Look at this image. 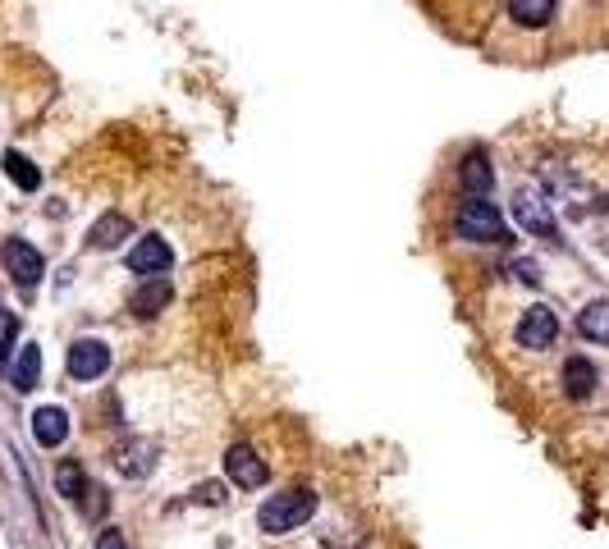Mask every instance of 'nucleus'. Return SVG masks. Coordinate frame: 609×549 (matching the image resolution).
<instances>
[{"label": "nucleus", "mask_w": 609, "mask_h": 549, "mask_svg": "<svg viewBox=\"0 0 609 549\" xmlns=\"http://www.w3.org/2000/svg\"><path fill=\"white\" fill-rule=\"evenodd\" d=\"M312 517H316V495L298 485V490H284V495H271L266 504H261L257 527L266 531V536H284V531L307 527Z\"/></svg>", "instance_id": "1"}, {"label": "nucleus", "mask_w": 609, "mask_h": 549, "mask_svg": "<svg viewBox=\"0 0 609 549\" xmlns=\"http://www.w3.org/2000/svg\"><path fill=\"white\" fill-rule=\"evenodd\" d=\"M454 229H458V238H468V243H513L500 206L486 202V197H472V202L458 206Z\"/></svg>", "instance_id": "2"}, {"label": "nucleus", "mask_w": 609, "mask_h": 549, "mask_svg": "<svg viewBox=\"0 0 609 549\" xmlns=\"http://www.w3.org/2000/svg\"><path fill=\"white\" fill-rule=\"evenodd\" d=\"M0 266L10 270V280L19 284V289H37V280L46 275L42 252H37L33 243H23V238H5V243H0Z\"/></svg>", "instance_id": "3"}, {"label": "nucleus", "mask_w": 609, "mask_h": 549, "mask_svg": "<svg viewBox=\"0 0 609 549\" xmlns=\"http://www.w3.org/2000/svg\"><path fill=\"white\" fill-rule=\"evenodd\" d=\"M513 216H518V225L527 229V234L536 238H550V243H559V225H555V211H550V202H545L536 188H518V197H513Z\"/></svg>", "instance_id": "4"}, {"label": "nucleus", "mask_w": 609, "mask_h": 549, "mask_svg": "<svg viewBox=\"0 0 609 549\" xmlns=\"http://www.w3.org/2000/svg\"><path fill=\"white\" fill-rule=\"evenodd\" d=\"M513 339H518V348H550L559 339V316L545 307V302H536V307H527L518 321V330H513Z\"/></svg>", "instance_id": "5"}, {"label": "nucleus", "mask_w": 609, "mask_h": 549, "mask_svg": "<svg viewBox=\"0 0 609 549\" xmlns=\"http://www.w3.org/2000/svg\"><path fill=\"white\" fill-rule=\"evenodd\" d=\"M65 366L74 380H101L110 371V348L101 344V339H74Z\"/></svg>", "instance_id": "6"}, {"label": "nucleus", "mask_w": 609, "mask_h": 549, "mask_svg": "<svg viewBox=\"0 0 609 549\" xmlns=\"http://www.w3.org/2000/svg\"><path fill=\"white\" fill-rule=\"evenodd\" d=\"M170 261H174V252H170V243H165L161 234H142L138 243H133V252H129V270H133V275H142V280L165 275Z\"/></svg>", "instance_id": "7"}, {"label": "nucleus", "mask_w": 609, "mask_h": 549, "mask_svg": "<svg viewBox=\"0 0 609 549\" xmlns=\"http://www.w3.org/2000/svg\"><path fill=\"white\" fill-rule=\"evenodd\" d=\"M225 476L239 485V490H261V485L271 481V467L261 463L248 444H234V449L225 453Z\"/></svg>", "instance_id": "8"}, {"label": "nucleus", "mask_w": 609, "mask_h": 549, "mask_svg": "<svg viewBox=\"0 0 609 549\" xmlns=\"http://www.w3.org/2000/svg\"><path fill=\"white\" fill-rule=\"evenodd\" d=\"M170 298H174V289H170V280L165 275H152V280H142L138 289H133V316H142V321H152V316H161L165 307H170Z\"/></svg>", "instance_id": "9"}, {"label": "nucleus", "mask_w": 609, "mask_h": 549, "mask_svg": "<svg viewBox=\"0 0 609 549\" xmlns=\"http://www.w3.org/2000/svg\"><path fill=\"white\" fill-rule=\"evenodd\" d=\"M33 440L42 449H60L69 440V412L65 408H37L33 412Z\"/></svg>", "instance_id": "10"}, {"label": "nucleus", "mask_w": 609, "mask_h": 549, "mask_svg": "<svg viewBox=\"0 0 609 549\" xmlns=\"http://www.w3.org/2000/svg\"><path fill=\"white\" fill-rule=\"evenodd\" d=\"M129 234H133L129 216H120V211H106L97 225L87 229V248H101V252H106V248H120Z\"/></svg>", "instance_id": "11"}, {"label": "nucleus", "mask_w": 609, "mask_h": 549, "mask_svg": "<svg viewBox=\"0 0 609 549\" xmlns=\"http://www.w3.org/2000/svg\"><path fill=\"white\" fill-rule=\"evenodd\" d=\"M5 371H10V380H14V389H19V394L37 389V380H42V348H37V344H23L19 357H14Z\"/></svg>", "instance_id": "12"}, {"label": "nucleus", "mask_w": 609, "mask_h": 549, "mask_svg": "<svg viewBox=\"0 0 609 549\" xmlns=\"http://www.w3.org/2000/svg\"><path fill=\"white\" fill-rule=\"evenodd\" d=\"M600 385L596 376V366L587 362V357H568L564 362V389H568V399H591V389Z\"/></svg>", "instance_id": "13"}, {"label": "nucleus", "mask_w": 609, "mask_h": 549, "mask_svg": "<svg viewBox=\"0 0 609 549\" xmlns=\"http://www.w3.org/2000/svg\"><path fill=\"white\" fill-rule=\"evenodd\" d=\"M458 179H463V188H468L472 197H486L490 183H495V170H490V156H486V151H468V161H463Z\"/></svg>", "instance_id": "14"}, {"label": "nucleus", "mask_w": 609, "mask_h": 549, "mask_svg": "<svg viewBox=\"0 0 609 549\" xmlns=\"http://www.w3.org/2000/svg\"><path fill=\"white\" fill-rule=\"evenodd\" d=\"M509 19L518 28H545L555 19V0H509Z\"/></svg>", "instance_id": "15"}, {"label": "nucleus", "mask_w": 609, "mask_h": 549, "mask_svg": "<svg viewBox=\"0 0 609 549\" xmlns=\"http://www.w3.org/2000/svg\"><path fill=\"white\" fill-rule=\"evenodd\" d=\"M577 330H582V339H591V344H609V298L582 307V316H577Z\"/></svg>", "instance_id": "16"}, {"label": "nucleus", "mask_w": 609, "mask_h": 549, "mask_svg": "<svg viewBox=\"0 0 609 549\" xmlns=\"http://www.w3.org/2000/svg\"><path fill=\"white\" fill-rule=\"evenodd\" d=\"M5 174L19 183L23 193H37V188H42V170H37V165L28 161L23 151H5Z\"/></svg>", "instance_id": "17"}, {"label": "nucleus", "mask_w": 609, "mask_h": 549, "mask_svg": "<svg viewBox=\"0 0 609 549\" xmlns=\"http://www.w3.org/2000/svg\"><path fill=\"white\" fill-rule=\"evenodd\" d=\"M55 490H60V495L65 499H83V490H87V476H83V467L74 463V458H65V463L55 467Z\"/></svg>", "instance_id": "18"}, {"label": "nucleus", "mask_w": 609, "mask_h": 549, "mask_svg": "<svg viewBox=\"0 0 609 549\" xmlns=\"http://www.w3.org/2000/svg\"><path fill=\"white\" fill-rule=\"evenodd\" d=\"M115 467H120L124 476H147V472H152V458H147V444H124V449L115 453Z\"/></svg>", "instance_id": "19"}, {"label": "nucleus", "mask_w": 609, "mask_h": 549, "mask_svg": "<svg viewBox=\"0 0 609 549\" xmlns=\"http://www.w3.org/2000/svg\"><path fill=\"white\" fill-rule=\"evenodd\" d=\"M14 344H19V316L0 302V371L10 366V353H14Z\"/></svg>", "instance_id": "20"}, {"label": "nucleus", "mask_w": 609, "mask_h": 549, "mask_svg": "<svg viewBox=\"0 0 609 549\" xmlns=\"http://www.w3.org/2000/svg\"><path fill=\"white\" fill-rule=\"evenodd\" d=\"M78 504L87 508V517H101V513H106V490H92V485H87Z\"/></svg>", "instance_id": "21"}, {"label": "nucleus", "mask_w": 609, "mask_h": 549, "mask_svg": "<svg viewBox=\"0 0 609 549\" xmlns=\"http://www.w3.org/2000/svg\"><path fill=\"white\" fill-rule=\"evenodd\" d=\"M193 495H197V504H225V485H220V481H207V485H197Z\"/></svg>", "instance_id": "22"}, {"label": "nucleus", "mask_w": 609, "mask_h": 549, "mask_svg": "<svg viewBox=\"0 0 609 549\" xmlns=\"http://www.w3.org/2000/svg\"><path fill=\"white\" fill-rule=\"evenodd\" d=\"M513 275H518L522 284H536V280H541V270H536L532 261H513Z\"/></svg>", "instance_id": "23"}, {"label": "nucleus", "mask_w": 609, "mask_h": 549, "mask_svg": "<svg viewBox=\"0 0 609 549\" xmlns=\"http://www.w3.org/2000/svg\"><path fill=\"white\" fill-rule=\"evenodd\" d=\"M97 549H129V545H124L120 531L110 527V531H101V536H97Z\"/></svg>", "instance_id": "24"}]
</instances>
